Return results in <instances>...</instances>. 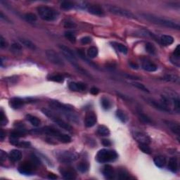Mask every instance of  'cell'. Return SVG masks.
Segmentation results:
<instances>
[{"label":"cell","instance_id":"cell-1","mask_svg":"<svg viewBox=\"0 0 180 180\" xmlns=\"http://www.w3.org/2000/svg\"><path fill=\"white\" fill-rule=\"evenodd\" d=\"M49 106L52 109L55 110V111H60L61 113L63 112V113L72 122L77 123L78 121V117L73 113V108L71 106H69L66 104H63L61 102H59V101L54 100L50 101L49 102Z\"/></svg>","mask_w":180,"mask_h":180},{"label":"cell","instance_id":"cell-2","mask_svg":"<svg viewBox=\"0 0 180 180\" xmlns=\"http://www.w3.org/2000/svg\"><path fill=\"white\" fill-rule=\"evenodd\" d=\"M141 15L145 19L154 24H158V25L165 26V27L177 30H179L180 28L179 23L173 21L172 20L160 18V17L155 16L154 15L149 14V13H142Z\"/></svg>","mask_w":180,"mask_h":180},{"label":"cell","instance_id":"cell-3","mask_svg":"<svg viewBox=\"0 0 180 180\" xmlns=\"http://www.w3.org/2000/svg\"><path fill=\"white\" fill-rule=\"evenodd\" d=\"M37 12L40 18L45 21H54L59 16V12L49 6H40L37 8Z\"/></svg>","mask_w":180,"mask_h":180},{"label":"cell","instance_id":"cell-4","mask_svg":"<svg viewBox=\"0 0 180 180\" xmlns=\"http://www.w3.org/2000/svg\"><path fill=\"white\" fill-rule=\"evenodd\" d=\"M118 158V154L115 151L110 149H101L98 152L97 160L101 163L113 161Z\"/></svg>","mask_w":180,"mask_h":180},{"label":"cell","instance_id":"cell-5","mask_svg":"<svg viewBox=\"0 0 180 180\" xmlns=\"http://www.w3.org/2000/svg\"><path fill=\"white\" fill-rule=\"evenodd\" d=\"M42 111L44 114L46 115L48 118H49L50 120L54 121V123L56 124L57 125H59L61 128L64 129V130L68 131H71L73 130L72 127H71L69 124H68L66 122L64 121V120H63L59 118V117H57L53 112L50 111L49 110L46 109V108H43V109L42 110Z\"/></svg>","mask_w":180,"mask_h":180},{"label":"cell","instance_id":"cell-6","mask_svg":"<svg viewBox=\"0 0 180 180\" xmlns=\"http://www.w3.org/2000/svg\"><path fill=\"white\" fill-rule=\"evenodd\" d=\"M56 156L58 160L61 162H64V163H69V162L76 161L78 158V155L76 153L69 151L57 152Z\"/></svg>","mask_w":180,"mask_h":180},{"label":"cell","instance_id":"cell-7","mask_svg":"<svg viewBox=\"0 0 180 180\" xmlns=\"http://www.w3.org/2000/svg\"><path fill=\"white\" fill-rule=\"evenodd\" d=\"M108 10L112 13L118 16H122L124 17V18L130 19H137V17H136V16L133 13H132L129 10L125 9V8L120 7V6H111L108 7Z\"/></svg>","mask_w":180,"mask_h":180},{"label":"cell","instance_id":"cell-8","mask_svg":"<svg viewBox=\"0 0 180 180\" xmlns=\"http://www.w3.org/2000/svg\"><path fill=\"white\" fill-rule=\"evenodd\" d=\"M46 56L47 59L51 64H53L54 65L58 66H65V62L63 60V59L61 57L57 52L52 49H49L46 51Z\"/></svg>","mask_w":180,"mask_h":180},{"label":"cell","instance_id":"cell-9","mask_svg":"<svg viewBox=\"0 0 180 180\" xmlns=\"http://www.w3.org/2000/svg\"><path fill=\"white\" fill-rule=\"evenodd\" d=\"M59 47L61 51L64 56L67 59V60L71 64L77 62V57L76 54H75L73 51L71 49H70L69 47H66L64 44H59Z\"/></svg>","mask_w":180,"mask_h":180},{"label":"cell","instance_id":"cell-10","mask_svg":"<svg viewBox=\"0 0 180 180\" xmlns=\"http://www.w3.org/2000/svg\"><path fill=\"white\" fill-rule=\"evenodd\" d=\"M133 134V137L135 140L139 142V144H148L151 142V139L146 133H144V132H141V131H138V130H134L132 132Z\"/></svg>","mask_w":180,"mask_h":180},{"label":"cell","instance_id":"cell-11","mask_svg":"<svg viewBox=\"0 0 180 180\" xmlns=\"http://www.w3.org/2000/svg\"><path fill=\"white\" fill-rule=\"evenodd\" d=\"M35 132H38V133L49 134V135L53 136V137H56L57 138H59V136H60L61 134V132H60L59 130H57L56 129L54 128V127H43V128L37 130L35 131Z\"/></svg>","mask_w":180,"mask_h":180},{"label":"cell","instance_id":"cell-12","mask_svg":"<svg viewBox=\"0 0 180 180\" xmlns=\"http://www.w3.org/2000/svg\"><path fill=\"white\" fill-rule=\"evenodd\" d=\"M85 8L87 10L89 13L95 16H102L104 15V10L101 8V6L94 4H85Z\"/></svg>","mask_w":180,"mask_h":180},{"label":"cell","instance_id":"cell-13","mask_svg":"<svg viewBox=\"0 0 180 180\" xmlns=\"http://www.w3.org/2000/svg\"><path fill=\"white\" fill-rule=\"evenodd\" d=\"M97 121V115L94 112L90 111L87 113L85 120V125L87 127H92L95 125Z\"/></svg>","mask_w":180,"mask_h":180},{"label":"cell","instance_id":"cell-14","mask_svg":"<svg viewBox=\"0 0 180 180\" xmlns=\"http://www.w3.org/2000/svg\"><path fill=\"white\" fill-rule=\"evenodd\" d=\"M33 165L30 162H25L19 166L18 170L23 174H31L32 172Z\"/></svg>","mask_w":180,"mask_h":180},{"label":"cell","instance_id":"cell-15","mask_svg":"<svg viewBox=\"0 0 180 180\" xmlns=\"http://www.w3.org/2000/svg\"><path fill=\"white\" fill-rule=\"evenodd\" d=\"M141 67L144 71H148V72H155L158 69L157 66L155 64H153V62H151V61L148 60V59L143 60L142 64H141Z\"/></svg>","mask_w":180,"mask_h":180},{"label":"cell","instance_id":"cell-16","mask_svg":"<svg viewBox=\"0 0 180 180\" xmlns=\"http://www.w3.org/2000/svg\"><path fill=\"white\" fill-rule=\"evenodd\" d=\"M146 101L148 104H149L151 106H153V107L156 108V109L160 110V111H169V109L167 107V106H165V105H162L161 104H160V103H158V101L153 100V99H146Z\"/></svg>","mask_w":180,"mask_h":180},{"label":"cell","instance_id":"cell-17","mask_svg":"<svg viewBox=\"0 0 180 180\" xmlns=\"http://www.w3.org/2000/svg\"><path fill=\"white\" fill-rule=\"evenodd\" d=\"M61 174L66 179H76V172L72 168H64L61 170Z\"/></svg>","mask_w":180,"mask_h":180},{"label":"cell","instance_id":"cell-18","mask_svg":"<svg viewBox=\"0 0 180 180\" xmlns=\"http://www.w3.org/2000/svg\"><path fill=\"white\" fill-rule=\"evenodd\" d=\"M69 89L73 92H79V91H84L86 90L87 86L85 84L83 83H71L68 85Z\"/></svg>","mask_w":180,"mask_h":180},{"label":"cell","instance_id":"cell-19","mask_svg":"<svg viewBox=\"0 0 180 180\" xmlns=\"http://www.w3.org/2000/svg\"><path fill=\"white\" fill-rule=\"evenodd\" d=\"M103 174L106 178L108 179H112L114 178L115 176L114 169L111 165H106L104 166V169H103Z\"/></svg>","mask_w":180,"mask_h":180},{"label":"cell","instance_id":"cell-20","mask_svg":"<svg viewBox=\"0 0 180 180\" xmlns=\"http://www.w3.org/2000/svg\"><path fill=\"white\" fill-rule=\"evenodd\" d=\"M9 104L11 108H14V109H19V108H22L23 106L24 101L20 98L15 97L10 100Z\"/></svg>","mask_w":180,"mask_h":180},{"label":"cell","instance_id":"cell-21","mask_svg":"<svg viewBox=\"0 0 180 180\" xmlns=\"http://www.w3.org/2000/svg\"><path fill=\"white\" fill-rule=\"evenodd\" d=\"M8 158L13 162H18L22 158V153L19 150L14 149L10 151Z\"/></svg>","mask_w":180,"mask_h":180},{"label":"cell","instance_id":"cell-22","mask_svg":"<svg viewBox=\"0 0 180 180\" xmlns=\"http://www.w3.org/2000/svg\"><path fill=\"white\" fill-rule=\"evenodd\" d=\"M166 125L168 126V127L170 129V130L172 131L173 133L179 135L180 134V127L178 123H174V122L171 121H165Z\"/></svg>","mask_w":180,"mask_h":180},{"label":"cell","instance_id":"cell-23","mask_svg":"<svg viewBox=\"0 0 180 180\" xmlns=\"http://www.w3.org/2000/svg\"><path fill=\"white\" fill-rule=\"evenodd\" d=\"M160 42L164 46H169V45H171L174 42V38L170 35H164L160 37Z\"/></svg>","mask_w":180,"mask_h":180},{"label":"cell","instance_id":"cell-24","mask_svg":"<svg viewBox=\"0 0 180 180\" xmlns=\"http://www.w3.org/2000/svg\"><path fill=\"white\" fill-rule=\"evenodd\" d=\"M168 168L171 172H176L178 170V162L176 158H171L168 162Z\"/></svg>","mask_w":180,"mask_h":180},{"label":"cell","instance_id":"cell-25","mask_svg":"<svg viewBox=\"0 0 180 180\" xmlns=\"http://www.w3.org/2000/svg\"><path fill=\"white\" fill-rule=\"evenodd\" d=\"M153 161H154L155 165L157 167L162 168L165 165L166 158L162 155H158V156L155 157L154 159H153Z\"/></svg>","mask_w":180,"mask_h":180},{"label":"cell","instance_id":"cell-26","mask_svg":"<svg viewBox=\"0 0 180 180\" xmlns=\"http://www.w3.org/2000/svg\"><path fill=\"white\" fill-rule=\"evenodd\" d=\"M19 41L21 42V44L23 46H25L27 48L30 49L35 50L36 49V46L34 43L32 42L30 40L25 39V38H19Z\"/></svg>","mask_w":180,"mask_h":180},{"label":"cell","instance_id":"cell-27","mask_svg":"<svg viewBox=\"0 0 180 180\" xmlns=\"http://www.w3.org/2000/svg\"><path fill=\"white\" fill-rule=\"evenodd\" d=\"M10 51H11L13 54H16V55L21 54L23 51L22 46L18 43H13V44H11V48H10Z\"/></svg>","mask_w":180,"mask_h":180},{"label":"cell","instance_id":"cell-28","mask_svg":"<svg viewBox=\"0 0 180 180\" xmlns=\"http://www.w3.org/2000/svg\"><path fill=\"white\" fill-rule=\"evenodd\" d=\"M116 116L122 123H126L128 121V116H127L126 113L123 111H122V110L119 109L116 111Z\"/></svg>","mask_w":180,"mask_h":180},{"label":"cell","instance_id":"cell-29","mask_svg":"<svg viewBox=\"0 0 180 180\" xmlns=\"http://www.w3.org/2000/svg\"><path fill=\"white\" fill-rule=\"evenodd\" d=\"M71 64H72V65L73 66V67H74L77 70V71H78V72H79L80 73H81V74L84 75V76L89 77V78H92V76L90 75V73H89L88 71H86V70L84 69L83 68H82L81 66H80L79 65H78V64H77V62L72 63Z\"/></svg>","mask_w":180,"mask_h":180},{"label":"cell","instance_id":"cell-30","mask_svg":"<svg viewBox=\"0 0 180 180\" xmlns=\"http://www.w3.org/2000/svg\"><path fill=\"white\" fill-rule=\"evenodd\" d=\"M26 118H27L28 120H29L30 123L32 124L33 126L39 127L40 125L41 122H40V119L38 118H37L36 116H34V115H27Z\"/></svg>","mask_w":180,"mask_h":180},{"label":"cell","instance_id":"cell-31","mask_svg":"<svg viewBox=\"0 0 180 180\" xmlns=\"http://www.w3.org/2000/svg\"><path fill=\"white\" fill-rule=\"evenodd\" d=\"M97 132L101 136H108L110 134V130L104 125H99L97 128Z\"/></svg>","mask_w":180,"mask_h":180},{"label":"cell","instance_id":"cell-32","mask_svg":"<svg viewBox=\"0 0 180 180\" xmlns=\"http://www.w3.org/2000/svg\"><path fill=\"white\" fill-rule=\"evenodd\" d=\"M163 80H165V81L172 82V83H177L179 82V77L175 76V75H172V74L166 75V76L164 77Z\"/></svg>","mask_w":180,"mask_h":180},{"label":"cell","instance_id":"cell-33","mask_svg":"<svg viewBox=\"0 0 180 180\" xmlns=\"http://www.w3.org/2000/svg\"><path fill=\"white\" fill-rule=\"evenodd\" d=\"M113 44H114V46L116 47V49L119 51V52H121V53H123L124 54H127L128 49H127V47L125 46V45L123 44L116 43V42H113Z\"/></svg>","mask_w":180,"mask_h":180},{"label":"cell","instance_id":"cell-34","mask_svg":"<svg viewBox=\"0 0 180 180\" xmlns=\"http://www.w3.org/2000/svg\"><path fill=\"white\" fill-rule=\"evenodd\" d=\"M74 4L71 1H64L61 4V8L64 10H71L73 8H74Z\"/></svg>","mask_w":180,"mask_h":180},{"label":"cell","instance_id":"cell-35","mask_svg":"<svg viewBox=\"0 0 180 180\" xmlns=\"http://www.w3.org/2000/svg\"><path fill=\"white\" fill-rule=\"evenodd\" d=\"M145 48H146V51L148 54L154 55V54H155V53H156V48H155L154 45H153L152 43L150 42L146 43V46H145Z\"/></svg>","mask_w":180,"mask_h":180},{"label":"cell","instance_id":"cell-36","mask_svg":"<svg viewBox=\"0 0 180 180\" xmlns=\"http://www.w3.org/2000/svg\"><path fill=\"white\" fill-rule=\"evenodd\" d=\"M25 134V132L24 130H21V129H20V130H16L14 131H13V132L11 133V137L17 138V139H18L19 137H23Z\"/></svg>","mask_w":180,"mask_h":180},{"label":"cell","instance_id":"cell-37","mask_svg":"<svg viewBox=\"0 0 180 180\" xmlns=\"http://www.w3.org/2000/svg\"><path fill=\"white\" fill-rule=\"evenodd\" d=\"M98 49L96 47H91L87 51V55L90 58H95L98 55Z\"/></svg>","mask_w":180,"mask_h":180},{"label":"cell","instance_id":"cell-38","mask_svg":"<svg viewBox=\"0 0 180 180\" xmlns=\"http://www.w3.org/2000/svg\"><path fill=\"white\" fill-rule=\"evenodd\" d=\"M101 104L103 108L105 110H108L109 108H111V104L107 98L103 97L102 99H101Z\"/></svg>","mask_w":180,"mask_h":180},{"label":"cell","instance_id":"cell-39","mask_svg":"<svg viewBox=\"0 0 180 180\" xmlns=\"http://www.w3.org/2000/svg\"><path fill=\"white\" fill-rule=\"evenodd\" d=\"M139 149H140L142 152H144V153H146V154H151V148L148 146V144H139Z\"/></svg>","mask_w":180,"mask_h":180},{"label":"cell","instance_id":"cell-40","mask_svg":"<svg viewBox=\"0 0 180 180\" xmlns=\"http://www.w3.org/2000/svg\"><path fill=\"white\" fill-rule=\"evenodd\" d=\"M64 36H65V37L66 38V39L68 40L69 42H71V43H76V37L74 34H73V32L68 31V32H65V34H64Z\"/></svg>","mask_w":180,"mask_h":180},{"label":"cell","instance_id":"cell-41","mask_svg":"<svg viewBox=\"0 0 180 180\" xmlns=\"http://www.w3.org/2000/svg\"><path fill=\"white\" fill-rule=\"evenodd\" d=\"M58 139H59V141H61V142L63 143H65V144L70 143L71 141V137L66 134L61 133Z\"/></svg>","mask_w":180,"mask_h":180},{"label":"cell","instance_id":"cell-42","mask_svg":"<svg viewBox=\"0 0 180 180\" xmlns=\"http://www.w3.org/2000/svg\"><path fill=\"white\" fill-rule=\"evenodd\" d=\"M78 168L81 172H86L89 169V164L87 162H81L79 165H78Z\"/></svg>","mask_w":180,"mask_h":180},{"label":"cell","instance_id":"cell-43","mask_svg":"<svg viewBox=\"0 0 180 180\" xmlns=\"http://www.w3.org/2000/svg\"><path fill=\"white\" fill-rule=\"evenodd\" d=\"M24 18L28 22H35L37 20V17L35 14L32 13H26L24 16Z\"/></svg>","mask_w":180,"mask_h":180},{"label":"cell","instance_id":"cell-44","mask_svg":"<svg viewBox=\"0 0 180 180\" xmlns=\"http://www.w3.org/2000/svg\"><path fill=\"white\" fill-rule=\"evenodd\" d=\"M132 85H133L134 87H137V89H139V90H140L141 91H144L145 92H149L148 89L144 85H143V84L137 83V82H133V83H132Z\"/></svg>","mask_w":180,"mask_h":180},{"label":"cell","instance_id":"cell-45","mask_svg":"<svg viewBox=\"0 0 180 180\" xmlns=\"http://www.w3.org/2000/svg\"><path fill=\"white\" fill-rule=\"evenodd\" d=\"M50 80L54 82H56V83H63L64 80V77L61 75H54V76H52L49 78Z\"/></svg>","mask_w":180,"mask_h":180},{"label":"cell","instance_id":"cell-46","mask_svg":"<svg viewBox=\"0 0 180 180\" xmlns=\"http://www.w3.org/2000/svg\"><path fill=\"white\" fill-rule=\"evenodd\" d=\"M139 118H140V120L142 122H144V123L151 124L152 123L151 120V119H150L149 117H148L147 115L144 114V113H139Z\"/></svg>","mask_w":180,"mask_h":180},{"label":"cell","instance_id":"cell-47","mask_svg":"<svg viewBox=\"0 0 180 180\" xmlns=\"http://www.w3.org/2000/svg\"><path fill=\"white\" fill-rule=\"evenodd\" d=\"M64 26L66 28L68 29H72V28H76L77 27V25L75 23L72 21H70V20H66L64 23Z\"/></svg>","mask_w":180,"mask_h":180},{"label":"cell","instance_id":"cell-48","mask_svg":"<svg viewBox=\"0 0 180 180\" xmlns=\"http://www.w3.org/2000/svg\"><path fill=\"white\" fill-rule=\"evenodd\" d=\"M118 178L120 179H130L128 173H127L125 171H120L118 174Z\"/></svg>","mask_w":180,"mask_h":180},{"label":"cell","instance_id":"cell-49","mask_svg":"<svg viewBox=\"0 0 180 180\" xmlns=\"http://www.w3.org/2000/svg\"><path fill=\"white\" fill-rule=\"evenodd\" d=\"M0 123H1V125H6V123H8L7 119L6 118V115H4V112L2 111H1V113H0Z\"/></svg>","mask_w":180,"mask_h":180},{"label":"cell","instance_id":"cell-50","mask_svg":"<svg viewBox=\"0 0 180 180\" xmlns=\"http://www.w3.org/2000/svg\"><path fill=\"white\" fill-rule=\"evenodd\" d=\"M92 41V37H90L89 36L83 37H82L81 39H80V42L83 44H87L90 43Z\"/></svg>","mask_w":180,"mask_h":180},{"label":"cell","instance_id":"cell-51","mask_svg":"<svg viewBox=\"0 0 180 180\" xmlns=\"http://www.w3.org/2000/svg\"><path fill=\"white\" fill-rule=\"evenodd\" d=\"M7 45L8 44L4 38L2 36L0 37V47H1V49H4L7 47Z\"/></svg>","mask_w":180,"mask_h":180},{"label":"cell","instance_id":"cell-52","mask_svg":"<svg viewBox=\"0 0 180 180\" xmlns=\"http://www.w3.org/2000/svg\"><path fill=\"white\" fill-rule=\"evenodd\" d=\"M173 57H174V58H175V59H179V57H180L179 45H177V47H176L175 49H174V53H173Z\"/></svg>","mask_w":180,"mask_h":180},{"label":"cell","instance_id":"cell-53","mask_svg":"<svg viewBox=\"0 0 180 180\" xmlns=\"http://www.w3.org/2000/svg\"><path fill=\"white\" fill-rule=\"evenodd\" d=\"M78 56H79V57H80V58H81L82 59H83V60L86 61L87 62H90V61H89L87 59L86 56H85V52H84L83 50L78 49Z\"/></svg>","mask_w":180,"mask_h":180},{"label":"cell","instance_id":"cell-54","mask_svg":"<svg viewBox=\"0 0 180 180\" xmlns=\"http://www.w3.org/2000/svg\"><path fill=\"white\" fill-rule=\"evenodd\" d=\"M173 104H174V107L176 108V109L177 110V111H179V98H174V99H173Z\"/></svg>","mask_w":180,"mask_h":180},{"label":"cell","instance_id":"cell-55","mask_svg":"<svg viewBox=\"0 0 180 180\" xmlns=\"http://www.w3.org/2000/svg\"><path fill=\"white\" fill-rule=\"evenodd\" d=\"M31 159H32V163L34 164V165H39L40 164L39 159H38V158L35 155H34V154L31 155Z\"/></svg>","mask_w":180,"mask_h":180},{"label":"cell","instance_id":"cell-56","mask_svg":"<svg viewBox=\"0 0 180 180\" xmlns=\"http://www.w3.org/2000/svg\"><path fill=\"white\" fill-rule=\"evenodd\" d=\"M6 156H7L6 153H5L4 151H2V150H1V152H0V159H1V161L3 162L4 160H6Z\"/></svg>","mask_w":180,"mask_h":180},{"label":"cell","instance_id":"cell-57","mask_svg":"<svg viewBox=\"0 0 180 180\" xmlns=\"http://www.w3.org/2000/svg\"><path fill=\"white\" fill-rule=\"evenodd\" d=\"M99 89L97 88V87H92V89L90 90V93L93 95H97V94H99Z\"/></svg>","mask_w":180,"mask_h":180},{"label":"cell","instance_id":"cell-58","mask_svg":"<svg viewBox=\"0 0 180 180\" xmlns=\"http://www.w3.org/2000/svg\"><path fill=\"white\" fill-rule=\"evenodd\" d=\"M102 144L105 146H109L111 145V141L108 140V139H103Z\"/></svg>","mask_w":180,"mask_h":180},{"label":"cell","instance_id":"cell-59","mask_svg":"<svg viewBox=\"0 0 180 180\" xmlns=\"http://www.w3.org/2000/svg\"><path fill=\"white\" fill-rule=\"evenodd\" d=\"M19 146L20 147H29L30 143L29 142H20L19 143Z\"/></svg>","mask_w":180,"mask_h":180},{"label":"cell","instance_id":"cell-60","mask_svg":"<svg viewBox=\"0 0 180 180\" xmlns=\"http://www.w3.org/2000/svg\"><path fill=\"white\" fill-rule=\"evenodd\" d=\"M130 67L133 69L137 70L138 68H139V66H138L137 64H135V63H130Z\"/></svg>","mask_w":180,"mask_h":180},{"label":"cell","instance_id":"cell-61","mask_svg":"<svg viewBox=\"0 0 180 180\" xmlns=\"http://www.w3.org/2000/svg\"><path fill=\"white\" fill-rule=\"evenodd\" d=\"M48 178L51 179H57V176L55 175L54 174H49L48 175Z\"/></svg>","mask_w":180,"mask_h":180},{"label":"cell","instance_id":"cell-62","mask_svg":"<svg viewBox=\"0 0 180 180\" xmlns=\"http://www.w3.org/2000/svg\"><path fill=\"white\" fill-rule=\"evenodd\" d=\"M4 131H3L2 130H1V134H0V139H1V141H3V139H4Z\"/></svg>","mask_w":180,"mask_h":180}]
</instances>
